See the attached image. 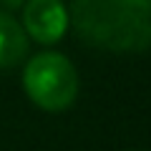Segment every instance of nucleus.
<instances>
[{"label": "nucleus", "instance_id": "f257e3e1", "mask_svg": "<svg viewBox=\"0 0 151 151\" xmlns=\"http://www.w3.org/2000/svg\"><path fill=\"white\" fill-rule=\"evenodd\" d=\"M68 18L93 48L111 53L151 48V0H73Z\"/></svg>", "mask_w": 151, "mask_h": 151}, {"label": "nucleus", "instance_id": "f03ea898", "mask_svg": "<svg viewBox=\"0 0 151 151\" xmlns=\"http://www.w3.org/2000/svg\"><path fill=\"white\" fill-rule=\"evenodd\" d=\"M23 88L43 111H65L78 96V70L63 53L45 50L23 68Z\"/></svg>", "mask_w": 151, "mask_h": 151}, {"label": "nucleus", "instance_id": "7ed1b4c3", "mask_svg": "<svg viewBox=\"0 0 151 151\" xmlns=\"http://www.w3.org/2000/svg\"><path fill=\"white\" fill-rule=\"evenodd\" d=\"M20 25L28 40L33 38L40 45H53L65 35L70 25L68 8L63 5V0H25Z\"/></svg>", "mask_w": 151, "mask_h": 151}, {"label": "nucleus", "instance_id": "20e7f679", "mask_svg": "<svg viewBox=\"0 0 151 151\" xmlns=\"http://www.w3.org/2000/svg\"><path fill=\"white\" fill-rule=\"evenodd\" d=\"M28 35L23 25L10 15V13L0 10V70L15 68L20 60L28 55Z\"/></svg>", "mask_w": 151, "mask_h": 151}, {"label": "nucleus", "instance_id": "39448f33", "mask_svg": "<svg viewBox=\"0 0 151 151\" xmlns=\"http://www.w3.org/2000/svg\"><path fill=\"white\" fill-rule=\"evenodd\" d=\"M3 3H5L8 8H20L23 3H25V0H3Z\"/></svg>", "mask_w": 151, "mask_h": 151}]
</instances>
